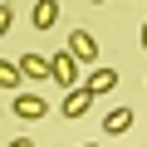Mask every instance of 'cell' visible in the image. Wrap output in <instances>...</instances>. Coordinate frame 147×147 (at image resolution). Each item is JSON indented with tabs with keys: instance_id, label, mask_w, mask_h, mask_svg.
<instances>
[{
	"instance_id": "obj_1",
	"label": "cell",
	"mask_w": 147,
	"mask_h": 147,
	"mask_svg": "<svg viewBox=\"0 0 147 147\" xmlns=\"http://www.w3.org/2000/svg\"><path fill=\"white\" fill-rule=\"evenodd\" d=\"M10 113L25 118V123H34V118L49 113V98H39V93H15V98H10Z\"/></svg>"
},
{
	"instance_id": "obj_2",
	"label": "cell",
	"mask_w": 147,
	"mask_h": 147,
	"mask_svg": "<svg viewBox=\"0 0 147 147\" xmlns=\"http://www.w3.org/2000/svg\"><path fill=\"white\" fill-rule=\"evenodd\" d=\"M49 59H54V84H64V88L74 93V88H79V59H74L69 49H64V54H49Z\"/></svg>"
},
{
	"instance_id": "obj_3",
	"label": "cell",
	"mask_w": 147,
	"mask_h": 147,
	"mask_svg": "<svg viewBox=\"0 0 147 147\" xmlns=\"http://www.w3.org/2000/svg\"><path fill=\"white\" fill-rule=\"evenodd\" d=\"M69 54L79 59V64H98V39H93L88 30H74V34H69Z\"/></svg>"
},
{
	"instance_id": "obj_4",
	"label": "cell",
	"mask_w": 147,
	"mask_h": 147,
	"mask_svg": "<svg viewBox=\"0 0 147 147\" xmlns=\"http://www.w3.org/2000/svg\"><path fill=\"white\" fill-rule=\"evenodd\" d=\"M20 74L34 79V84H44V79H54V59H44V54H20Z\"/></svg>"
},
{
	"instance_id": "obj_5",
	"label": "cell",
	"mask_w": 147,
	"mask_h": 147,
	"mask_svg": "<svg viewBox=\"0 0 147 147\" xmlns=\"http://www.w3.org/2000/svg\"><path fill=\"white\" fill-rule=\"evenodd\" d=\"M88 108H93V93H88V88H74V93L59 103V113H64V118H84Z\"/></svg>"
},
{
	"instance_id": "obj_6",
	"label": "cell",
	"mask_w": 147,
	"mask_h": 147,
	"mask_svg": "<svg viewBox=\"0 0 147 147\" xmlns=\"http://www.w3.org/2000/svg\"><path fill=\"white\" fill-rule=\"evenodd\" d=\"M54 20H59V0H34L30 25H34V30H54Z\"/></svg>"
},
{
	"instance_id": "obj_7",
	"label": "cell",
	"mask_w": 147,
	"mask_h": 147,
	"mask_svg": "<svg viewBox=\"0 0 147 147\" xmlns=\"http://www.w3.org/2000/svg\"><path fill=\"white\" fill-rule=\"evenodd\" d=\"M127 127H132V108H123V103H118V108H108V113H103V132H108V137H118V132H127Z\"/></svg>"
},
{
	"instance_id": "obj_8",
	"label": "cell",
	"mask_w": 147,
	"mask_h": 147,
	"mask_svg": "<svg viewBox=\"0 0 147 147\" xmlns=\"http://www.w3.org/2000/svg\"><path fill=\"white\" fill-rule=\"evenodd\" d=\"M84 88H88V93H93V98H98V93H113V88H118V74H113V69H103V64H98V69H93V74H88V84H84Z\"/></svg>"
},
{
	"instance_id": "obj_9",
	"label": "cell",
	"mask_w": 147,
	"mask_h": 147,
	"mask_svg": "<svg viewBox=\"0 0 147 147\" xmlns=\"http://www.w3.org/2000/svg\"><path fill=\"white\" fill-rule=\"evenodd\" d=\"M20 79H25V74H20V59H0V88H20Z\"/></svg>"
},
{
	"instance_id": "obj_10",
	"label": "cell",
	"mask_w": 147,
	"mask_h": 147,
	"mask_svg": "<svg viewBox=\"0 0 147 147\" xmlns=\"http://www.w3.org/2000/svg\"><path fill=\"white\" fill-rule=\"evenodd\" d=\"M10 20H15V5H10V0H0V34L10 30Z\"/></svg>"
},
{
	"instance_id": "obj_11",
	"label": "cell",
	"mask_w": 147,
	"mask_h": 147,
	"mask_svg": "<svg viewBox=\"0 0 147 147\" xmlns=\"http://www.w3.org/2000/svg\"><path fill=\"white\" fill-rule=\"evenodd\" d=\"M5 147H34V142H30V137H10Z\"/></svg>"
},
{
	"instance_id": "obj_12",
	"label": "cell",
	"mask_w": 147,
	"mask_h": 147,
	"mask_svg": "<svg viewBox=\"0 0 147 147\" xmlns=\"http://www.w3.org/2000/svg\"><path fill=\"white\" fill-rule=\"evenodd\" d=\"M137 39H142V49H147V20H142V34H137Z\"/></svg>"
},
{
	"instance_id": "obj_13",
	"label": "cell",
	"mask_w": 147,
	"mask_h": 147,
	"mask_svg": "<svg viewBox=\"0 0 147 147\" xmlns=\"http://www.w3.org/2000/svg\"><path fill=\"white\" fill-rule=\"evenodd\" d=\"M88 5H108V0H88Z\"/></svg>"
},
{
	"instance_id": "obj_14",
	"label": "cell",
	"mask_w": 147,
	"mask_h": 147,
	"mask_svg": "<svg viewBox=\"0 0 147 147\" xmlns=\"http://www.w3.org/2000/svg\"><path fill=\"white\" fill-rule=\"evenodd\" d=\"M84 147H98V142H84Z\"/></svg>"
}]
</instances>
